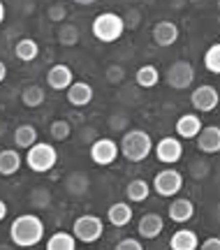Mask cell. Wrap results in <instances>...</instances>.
Here are the masks:
<instances>
[{"label":"cell","instance_id":"obj_1","mask_svg":"<svg viewBox=\"0 0 220 250\" xmlns=\"http://www.w3.org/2000/svg\"><path fill=\"white\" fill-rule=\"evenodd\" d=\"M44 239V223L37 213H21L9 225V241L17 248H33Z\"/></svg>","mask_w":220,"mask_h":250},{"label":"cell","instance_id":"obj_2","mask_svg":"<svg viewBox=\"0 0 220 250\" xmlns=\"http://www.w3.org/2000/svg\"><path fill=\"white\" fill-rule=\"evenodd\" d=\"M121 155H123L128 162H144L153 153V139L146 130H139V127H132V130H125L123 137H121Z\"/></svg>","mask_w":220,"mask_h":250},{"label":"cell","instance_id":"obj_3","mask_svg":"<svg viewBox=\"0 0 220 250\" xmlns=\"http://www.w3.org/2000/svg\"><path fill=\"white\" fill-rule=\"evenodd\" d=\"M125 19L116 12H102L93 19L90 23V30H93V37L97 42H105V44H111V42H118L125 33Z\"/></svg>","mask_w":220,"mask_h":250},{"label":"cell","instance_id":"obj_4","mask_svg":"<svg viewBox=\"0 0 220 250\" xmlns=\"http://www.w3.org/2000/svg\"><path fill=\"white\" fill-rule=\"evenodd\" d=\"M23 162L30 171L35 174H49L58 165V151L49 142H35L23 155Z\"/></svg>","mask_w":220,"mask_h":250},{"label":"cell","instance_id":"obj_5","mask_svg":"<svg viewBox=\"0 0 220 250\" xmlns=\"http://www.w3.org/2000/svg\"><path fill=\"white\" fill-rule=\"evenodd\" d=\"M72 234L77 236L79 243H97L105 234V220L100 215H79L72 225Z\"/></svg>","mask_w":220,"mask_h":250},{"label":"cell","instance_id":"obj_6","mask_svg":"<svg viewBox=\"0 0 220 250\" xmlns=\"http://www.w3.org/2000/svg\"><path fill=\"white\" fill-rule=\"evenodd\" d=\"M153 192L155 195H160L162 199H172V197H176L181 190H183V171L178 169H162L158 171L155 176H153Z\"/></svg>","mask_w":220,"mask_h":250},{"label":"cell","instance_id":"obj_7","mask_svg":"<svg viewBox=\"0 0 220 250\" xmlns=\"http://www.w3.org/2000/svg\"><path fill=\"white\" fill-rule=\"evenodd\" d=\"M118 155H121V146L111 137H97L95 142L90 144V160L95 162L97 167L114 165L118 160Z\"/></svg>","mask_w":220,"mask_h":250},{"label":"cell","instance_id":"obj_8","mask_svg":"<svg viewBox=\"0 0 220 250\" xmlns=\"http://www.w3.org/2000/svg\"><path fill=\"white\" fill-rule=\"evenodd\" d=\"M165 81H167L169 88L174 90H185L193 86L195 81V67L190 61H176L172 62L165 72Z\"/></svg>","mask_w":220,"mask_h":250},{"label":"cell","instance_id":"obj_9","mask_svg":"<svg viewBox=\"0 0 220 250\" xmlns=\"http://www.w3.org/2000/svg\"><path fill=\"white\" fill-rule=\"evenodd\" d=\"M153 153H155L158 162H162V165H176L183 158V139L178 134L176 137H162L153 146Z\"/></svg>","mask_w":220,"mask_h":250},{"label":"cell","instance_id":"obj_10","mask_svg":"<svg viewBox=\"0 0 220 250\" xmlns=\"http://www.w3.org/2000/svg\"><path fill=\"white\" fill-rule=\"evenodd\" d=\"M190 104L197 114H209V111H216L220 104V93L218 88H213L209 83H202L193 90L190 95Z\"/></svg>","mask_w":220,"mask_h":250},{"label":"cell","instance_id":"obj_11","mask_svg":"<svg viewBox=\"0 0 220 250\" xmlns=\"http://www.w3.org/2000/svg\"><path fill=\"white\" fill-rule=\"evenodd\" d=\"M95 98V90L88 81H72V86L65 90V100L70 102V107L74 109H84L88 107Z\"/></svg>","mask_w":220,"mask_h":250},{"label":"cell","instance_id":"obj_12","mask_svg":"<svg viewBox=\"0 0 220 250\" xmlns=\"http://www.w3.org/2000/svg\"><path fill=\"white\" fill-rule=\"evenodd\" d=\"M74 81V74H72V67L65 65V62H56L46 70V86L51 90H67Z\"/></svg>","mask_w":220,"mask_h":250},{"label":"cell","instance_id":"obj_13","mask_svg":"<svg viewBox=\"0 0 220 250\" xmlns=\"http://www.w3.org/2000/svg\"><path fill=\"white\" fill-rule=\"evenodd\" d=\"M162 229H165V218L160 213H144L139 218V223H137V234L141 239H146V241L158 239Z\"/></svg>","mask_w":220,"mask_h":250},{"label":"cell","instance_id":"obj_14","mask_svg":"<svg viewBox=\"0 0 220 250\" xmlns=\"http://www.w3.org/2000/svg\"><path fill=\"white\" fill-rule=\"evenodd\" d=\"M197 142V148L204 155H213V153H220V127L218 125H204L202 132L195 137Z\"/></svg>","mask_w":220,"mask_h":250},{"label":"cell","instance_id":"obj_15","mask_svg":"<svg viewBox=\"0 0 220 250\" xmlns=\"http://www.w3.org/2000/svg\"><path fill=\"white\" fill-rule=\"evenodd\" d=\"M167 215L172 223H190L195 215V204L193 199H188V197H172V204L167 208Z\"/></svg>","mask_w":220,"mask_h":250},{"label":"cell","instance_id":"obj_16","mask_svg":"<svg viewBox=\"0 0 220 250\" xmlns=\"http://www.w3.org/2000/svg\"><path fill=\"white\" fill-rule=\"evenodd\" d=\"M21 165H23V155L19 153V148H2L0 151V176H17L19 169H21Z\"/></svg>","mask_w":220,"mask_h":250},{"label":"cell","instance_id":"obj_17","mask_svg":"<svg viewBox=\"0 0 220 250\" xmlns=\"http://www.w3.org/2000/svg\"><path fill=\"white\" fill-rule=\"evenodd\" d=\"M176 40H178V26L174 21H158L153 26V42L158 46L167 49V46L176 44Z\"/></svg>","mask_w":220,"mask_h":250},{"label":"cell","instance_id":"obj_18","mask_svg":"<svg viewBox=\"0 0 220 250\" xmlns=\"http://www.w3.org/2000/svg\"><path fill=\"white\" fill-rule=\"evenodd\" d=\"M202 118H199V114H183V116H178V121H176L174 130L176 134L181 137V139H195L197 134L202 132Z\"/></svg>","mask_w":220,"mask_h":250},{"label":"cell","instance_id":"obj_19","mask_svg":"<svg viewBox=\"0 0 220 250\" xmlns=\"http://www.w3.org/2000/svg\"><path fill=\"white\" fill-rule=\"evenodd\" d=\"M132 215H134L132 202H114L107 208V220L114 227H128L132 223Z\"/></svg>","mask_w":220,"mask_h":250},{"label":"cell","instance_id":"obj_20","mask_svg":"<svg viewBox=\"0 0 220 250\" xmlns=\"http://www.w3.org/2000/svg\"><path fill=\"white\" fill-rule=\"evenodd\" d=\"M12 142H14V146H17L19 151H28L35 142H40V132H37L35 125H30V123L17 125V130L12 132Z\"/></svg>","mask_w":220,"mask_h":250},{"label":"cell","instance_id":"obj_21","mask_svg":"<svg viewBox=\"0 0 220 250\" xmlns=\"http://www.w3.org/2000/svg\"><path fill=\"white\" fill-rule=\"evenodd\" d=\"M172 250H197L199 248V236L193 229H176L169 239Z\"/></svg>","mask_w":220,"mask_h":250},{"label":"cell","instance_id":"obj_22","mask_svg":"<svg viewBox=\"0 0 220 250\" xmlns=\"http://www.w3.org/2000/svg\"><path fill=\"white\" fill-rule=\"evenodd\" d=\"M65 190L70 197H84L90 190V176L86 171H72L65 179Z\"/></svg>","mask_w":220,"mask_h":250},{"label":"cell","instance_id":"obj_23","mask_svg":"<svg viewBox=\"0 0 220 250\" xmlns=\"http://www.w3.org/2000/svg\"><path fill=\"white\" fill-rule=\"evenodd\" d=\"M151 190H153V186H151L149 181L132 179L130 183L125 186V195H128V202H132V204H141V202H146V199H149Z\"/></svg>","mask_w":220,"mask_h":250},{"label":"cell","instance_id":"obj_24","mask_svg":"<svg viewBox=\"0 0 220 250\" xmlns=\"http://www.w3.org/2000/svg\"><path fill=\"white\" fill-rule=\"evenodd\" d=\"M14 56H17V61H21V62H33L37 56H40L37 40H33V37H21L17 44H14Z\"/></svg>","mask_w":220,"mask_h":250},{"label":"cell","instance_id":"obj_25","mask_svg":"<svg viewBox=\"0 0 220 250\" xmlns=\"http://www.w3.org/2000/svg\"><path fill=\"white\" fill-rule=\"evenodd\" d=\"M77 236L72 232H65V229H58L53 232L49 239H46V250H77Z\"/></svg>","mask_w":220,"mask_h":250},{"label":"cell","instance_id":"obj_26","mask_svg":"<svg viewBox=\"0 0 220 250\" xmlns=\"http://www.w3.org/2000/svg\"><path fill=\"white\" fill-rule=\"evenodd\" d=\"M134 83L139 88H155L160 83V70L155 65H141L139 70L134 72Z\"/></svg>","mask_w":220,"mask_h":250},{"label":"cell","instance_id":"obj_27","mask_svg":"<svg viewBox=\"0 0 220 250\" xmlns=\"http://www.w3.org/2000/svg\"><path fill=\"white\" fill-rule=\"evenodd\" d=\"M56 40H58V44L61 46H77L81 40V33L79 28L74 26V23H70V21H63L61 26H58V30H56Z\"/></svg>","mask_w":220,"mask_h":250},{"label":"cell","instance_id":"obj_28","mask_svg":"<svg viewBox=\"0 0 220 250\" xmlns=\"http://www.w3.org/2000/svg\"><path fill=\"white\" fill-rule=\"evenodd\" d=\"M44 100H46V93L40 83H28L26 88L21 90V102H23V107L28 109H37L44 104Z\"/></svg>","mask_w":220,"mask_h":250},{"label":"cell","instance_id":"obj_29","mask_svg":"<svg viewBox=\"0 0 220 250\" xmlns=\"http://www.w3.org/2000/svg\"><path fill=\"white\" fill-rule=\"evenodd\" d=\"M49 134H51L53 142H65V139H70L72 134V123L67 118H58V121H53L49 125Z\"/></svg>","mask_w":220,"mask_h":250},{"label":"cell","instance_id":"obj_30","mask_svg":"<svg viewBox=\"0 0 220 250\" xmlns=\"http://www.w3.org/2000/svg\"><path fill=\"white\" fill-rule=\"evenodd\" d=\"M204 67L211 72V74H220V42L211 44L204 51Z\"/></svg>","mask_w":220,"mask_h":250},{"label":"cell","instance_id":"obj_31","mask_svg":"<svg viewBox=\"0 0 220 250\" xmlns=\"http://www.w3.org/2000/svg\"><path fill=\"white\" fill-rule=\"evenodd\" d=\"M28 202H30V206H35V208H46V206L51 204V192L46 188H35L30 192V197H28Z\"/></svg>","mask_w":220,"mask_h":250},{"label":"cell","instance_id":"obj_32","mask_svg":"<svg viewBox=\"0 0 220 250\" xmlns=\"http://www.w3.org/2000/svg\"><path fill=\"white\" fill-rule=\"evenodd\" d=\"M105 77L111 86H118L121 81H125V67L123 65H118V62H111V65L105 70Z\"/></svg>","mask_w":220,"mask_h":250},{"label":"cell","instance_id":"obj_33","mask_svg":"<svg viewBox=\"0 0 220 250\" xmlns=\"http://www.w3.org/2000/svg\"><path fill=\"white\" fill-rule=\"evenodd\" d=\"M46 17L53 23H63V21H67V7L63 2H53L51 7L46 9Z\"/></svg>","mask_w":220,"mask_h":250},{"label":"cell","instance_id":"obj_34","mask_svg":"<svg viewBox=\"0 0 220 250\" xmlns=\"http://www.w3.org/2000/svg\"><path fill=\"white\" fill-rule=\"evenodd\" d=\"M114 250H144V243H141V236L134 239V236H125L121 241L116 243Z\"/></svg>","mask_w":220,"mask_h":250},{"label":"cell","instance_id":"obj_35","mask_svg":"<svg viewBox=\"0 0 220 250\" xmlns=\"http://www.w3.org/2000/svg\"><path fill=\"white\" fill-rule=\"evenodd\" d=\"M202 250H220V236H209V239H204Z\"/></svg>","mask_w":220,"mask_h":250},{"label":"cell","instance_id":"obj_36","mask_svg":"<svg viewBox=\"0 0 220 250\" xmlns=\"http://www.w3.org/2000/svg\"><path fill=\"white\" fill-rule=\"evenodd\" d=\"M7 213H9L7 204H5V202H2V199H0V223H2V220H5V218H7Z\"/></svg>","mask_w":220,"mask_h":250},{"label":"cell","instance_id":"obj_37","mask_svg":"<svg viewBox=\"0 0 220 250\" xmlns=\"http://www.w3.org/2000/svg\"><path fill=\"white\" fill-rule=\"evenodd\" d=\"M5 79H7V65H5V62L0 61V83H2Z\"/></svg>","mask_w":220,"mask_h":250},{"label":"cell","instance_id":"obj_38","mask_svg":"<svg viewBox=\"0 0 220 250\" xmlns=\"http://www.w3.org/2000/svg\"><path fill=\"white\" fill-rule=\"evenodd\" d=\"M74 5H81V7H90V5H95L97 0H72Z\"/></svg>","mask_w":220,"mask_h":250},{"label":"cell","instance_id":"obj_39","mask_svg":"<svg viewBox=\"0 0 220 250\" xmlns=\"http://www.w3.org/2000/svg\"><path fill=\"white\" fill-rule=\"evenodd\" d=\"M5 17H7V9H5V2L0 0V23L5 21Z\"/></svg>","mask_w":220,"mask_h":250},{"label":"cell","instance_id":"obj_40","mask_svg":"<svg viewBox=\"0 0 220 250\" xmlns=\"http://www.w3.org/2000/svg\"><path fill=\"white\" fill-rule=\"evenodd\" d=\"M216 7H218V9H220V0H216Z\"/></svg>","mask_w":220,"mask_h":250}]
</instances>
